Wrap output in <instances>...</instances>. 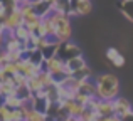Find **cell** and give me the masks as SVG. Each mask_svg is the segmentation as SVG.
Masks as SVG:
<instances>
[{
    "mask_svg": "<svg viewBox=\"0 0 133 121\" xmlns=\"http://www.w3.org/2000/svg\"><path fill=\"white\" fill-rule=\"evenodd\" d=\"M42 67L45 69V71H49L52 76H57V74L66 72V61L62 59L61 56H57V54H56V56L45 59V62H44Z\"/></svg>",
    "mask_w": 133,
    "mask_h": 121,
    "instance_id": "cell-5",
    "label": "cell"
},
{
    "mask_svg": "<svg viewBox=\"0 0 133 121\" xmlns=\"http://www.w3.org/2000/svg\"><path fill=\"white\" fill-rule=\"evenodd\" d=\"M68 2H71V0H68Z\"/></svg>",
    "mask_w": 133,
    "mask_h": 121,
    "instance_id": "cell-28",
    "label": "cell"
},
{
    "mask_svg": "<svg viewBox=\"0 0 133 121\" xmlns=\"http://www.w3.org/2000/svg\"><path fill=\"white\" fill-rule=\"evenodd\" d=\"M62 121H81V119H79V118H74V116H66Z\"/></svg>",
    "mask_w": 133,
    "mask_h": 121,
    "instance_id": "cell-25",
    "label": "cell"
},
{
    "mask_svg": "<svg viewBox=\"0 0 133 121\" xmlns=\"http://www.w3.org/2000/svg\"><path fill=\"white\" fill-rule=\"evenodd\" d=\"M113 104H115V115L120 116V118H127L128 115L133 113L131 103L127 98H123V96H118L116 99H113Z\"/></svg>",
    "mask_w": 133,
    "mask_h": 121,
    "instance_id": "cell-7",
    "label": "cell"
},
{
    "mask_svg": "<svg viewBox=\"0 0 133 121\" xmlns=\"http://www.w3.org/2000/svg\"><path fill=\"white\" fill-rule=\"evenodd\" d=\"M94 84H96V98L98 99H106V101H113L120 96V79L111 72H104V74H98L94 77Z\"/></svg>",
    "mask_w": 133,
    "mask_h": 121,
    "instance_id": "cell-1",
    "label": "cell"
},
{
    "mask_svg": "<svg viewBox=\"0 0 133 121\" xmlns=\"http://www.w3.org/2000/svg\"><path fill=\"white\" fill-rule=\"evenodd\" d=\"M74 99L79 103V104L86 106V104L91 101V99H93V96H88V94H84V92H79V91H78V92H76V96H74Z\"/></svg>",
    "mask_w": 133,
    "mask_h": 121,
    "instance_id": "cell-21",
    "label": "cell"
},
{
    "mask_svg": "<svg viewBox=\"0 0 133 121\" xmlns=\"http://www.w3.org/2000/svg\"><path fill=\"white\" fill-rule=\"evenodd\" d=\"M10 62V57H9V52H7L5 49H0V67H3V66H7Z\"/></svg>",
    "mask_w": 133,
    "mask_h": 121,
    "instance_id": "cell-23",
    "label": "cell"
},
{
    "mask_svg": "<svg viewBox=\"0 0 133 121\" xmlns=\"http://www.w3.org/2000/svg\"><path fill=\"white\" fill-rule=\"evenodd\" d=\"M57 56H61L64 61H69V59H72V57L83 56V54H81V49H79V47L76 46L74 42L68 40V42H62V44H59Z\"/></svg>",
    "mask_w": 133,
    "mask_h": 121,
    "instance_id": "cell-6",
    "label": "cell"
},
{
    "mask_svg": "<svg viewBox=\"0 0 133 121\" xmlns=\"http://www.w3.org/2000/svg\"><path fill=\"white\" fill-rule=\"evenodd\" d=\"M37 77H39V81H41V82H42V86H44V88H49V86L56 84V79H54V76H52L49 71H45L44 67L39 71Z\"/></svg>",
    "mask_w": 133,
    "mask_h": 121,
    "instance_id": "cell-15",
    "label": "cell"
},
{
    "mask_svg": "<svg viewBox=\"0 0 133 121\" xmlns=\"http://www.w3.org/2000/svg\"><path fill=\"white\" fill-rule=\"evenodd\" d=\"M30 3H32L36 13H37V15H41V17L49 15V12L52 10V5H49V3L44 2V0H30Z\"/></svg>",
    "mask_w": 133,
    "mask_h": 121,
    "instance_id": "cell-12",
    "label": "cell"
},
{
    "mask_svg": "<svg viewBox=\"0 0 133 121\" xmlns=\"http://www.w3.org/2000/svg\"><path fill=\"white\" fill-rule=\"evenodd\" d=\"M120 9H121V12L127 15V19H130L133 22V0H121Z\"/></svg>",
    "mask_w": 133,
    "mask_h": 121,
    "instance_id": "cell-20",
    "label": "cell"
},
{
    "mask_svg": "<svg viewBox=\"0 0 133 121\" xmlns=\"http://www.w3.org/2000/svg\"><path fill=\"white\" fill-rule=\"evenodd\" d=\"M86 66V61L83 56H78V57H72V59L66 61V72L68 74H74L76 71H79V69H83Z\"/></svg>",
    "mask_w": 133,
    "mask_h": 121,
    "instance_id": "cell-8",
    "label": "cell"
},
{
    "mask_svg": "<svg viewBox=\"0 0 133 121\" xmlns=\"http://www.w3.org/2000/svg\"><path fill=\"white\" fill-rule=\"evenodd\" d=\"M49 103H51V101H49L47 98H39V96L34 94V98L30 99V103H29V106L34 108V109H37V111H41V113H44V115H47Z\"/></svg>",
    "mask_w": 133,
    "mask_h": 121,
    "instance_id": "cell-11",
    "label": "cell"
},
{
    "mask_svg": "<svg viewBox=\"0 0 133 121\" xmlns=\"http://www.w3.org/2000/svg\"><path fill=\"white\" fill-rule=\"evenodd\" d=\"M96 113L99 116H113L115 115V104L113 101H106V99H99L96 106Z\"/></svg>",
    "mask_w": 133,
    "mask_h": 121,
    "instance_id": "cell-10",
    "label": "cell"
},
{
    "mask_svg": "<svg viewBox=\"0 0 133 121\" xmlns=\"http://www.w3.org/2000/svg\"><path fill=\"white\" fill-rule=\"evenodd\" d=\"M72 76H74L76 79H79V81H89V79L93 77V71H91V67H89L88 64H86L84 67L79 69V71H76Z\"/></svg>",
    "mask_w": 133,
    "mask_h": 121,
    "instance_id": "cell-16",
    "label": "cell"
},
{
    "mask_svg": "<svg viewBox=\"0 0 133 121\" xmlns=\"http://www.w3.org/2000/svg\"><path fill=\"white\" fill-rule=\"evenodd\" d=\"M2 103H3V104H7L9 108H12V109L20 108V106H24V104H25V101H24V99H20L19 96L15 94V92H14V94H9V96H3Z\"/></svg>",
    "mask_w": 133,
    "mask_h": 121,
    "instance_id": "cell-13",
    "label": "cell"
},
{
    "mask_svg": "<svg viewBox=\"0 0 133 121\" xmlns=\"http://www.w3.org/2000/svg\"><path fill=\"white\" fill-rule=\"evenodd\" d=\"M25 86L30 89V92H32V94H36L37 91H41V89L44 88V86H42V82L39 81V77H37V76H32V77H29V79H27V84H25Z\"/></svg>",
    "mask_w": 133,
    "mask_h": 121,
    "instance_id": "cell-19",
    "label": "cell"
},
{
    "mask_svg": "<svg viewBox=\"0 0 133 121\" xmlns=\"http://www.w3.org/2000/svg\"><path fill=\"white\" fill-rule=\"evenodd\" d=\"M12 79H14V84H15V88H17V86H25V84H27V77H25L24 74H20V72L14 74Z\"/></svg>",
    "mask_w": 133,
    "mask_h": 121,
    "instance_id": "cell-22",
    "label": "cell"
},
{
    "mask_svg": "<svg viewBox=\"0 0 133 121\" xmlns=\"http://www.w3.org/2000/svg\"><path fill=\"white\" fill-rule=\"evenodd\" d=\"M14 35H15L19 40L25 42V40H29V39H30V35H32V34H30V32H29V29H27V27L22 24V25H19L15 30H14Z\"/></svg>",
    "mask_w": 133,
    "mask_h": 121,
    "instance_id": "cell-17",
    "label": "cell"
},
{
    "mask_svg": "<svg viewBox=\"0 0 133 121\" xmlns=\"http://www.w3.org/2000/svg\"><path fill=\"white\" fill-rule=\"evenodd\" d=\"M123 121H133V113H131V115H128L127 118H123Z\"/></svg>",
    "mask_w": 133,
    "mask_h": 121,
    "instance_id": "cell-26",
    "label": "cell"
},
{
    "mask_svg": "<svg viewBox=\"0 0 133 121\" xmlns=\"http://www.w3.org/2000/svg\"><path fill=\"white\" fill-rule=\"evenodd\" d=\"M0 121H14V109L0 103Z\"/></svg>",
    "mask_w": 133,
    "mask_h": 121,
    "instance_id": "cell-18",
    "label": "cell"
},
{
    "mask_svg": "<svg viewBox=\"0 0 133 121\" xmlns=\"http://www.w3.org/2000/svg\"><path fill=\"white\" fill-rule=\"evenodd\" d=\"M59 104H61V108L66 111V115L68 116H74V118H79V116L83 115V111L86 109V106L79 104L74 98H64V99L59 101Z\"/></svg>",
    "mask_w": 133,
    "mask_h": 121,
    "instance_id": "cell-4",
    "label": "cell"
},
{
    "mask_svg": "<svg viewBox=\"0 0 133 121\" xmlns=\"http://www.w3.org/2000/svg\"><path fill=\"white\" fill-rule=\"evenodd\" d=\"M106 59L110 61L115 67H123L125 66V57L121 56V52L118 49H115V47H110V49L106 51Z\"/></svg>",
    "mask_w": 133,
    "mask_h": 121,
    "instance_id": "cell-9",
    "label": "cell"
},
{
    "mask_svg": "<svg viewBox=\"0 0 133 121\" xmlns=\"http://www.w3.org/2000/svg\"><path fill=\"white\" fill-rule=\"evenodd\" d=\"M0 69H2V67H0Z\"/></svg>",
    "mask_w": 133,
    "mask_h": 121,
    "instance_id": "cell-29",
    "label": "cell"
},
{
    "mask_svg": "<svg viewBox=\"0 0 133 121\" xmlns=\"http://www.w3.org/2000/svg\"><path fill=\"white\" fill-rule=\"evenodd\" d=\"M93 10V2L91 0H71L69 2V17H79V15H89Z\"/></svg>",
    "mask_w": 133,
    "mask_h": 121,
    "instance_id": "cell-3",
    "label": "cell"
},
{
    "mask_svg": "<svg viewBox=\"0 0 133 121\" xmlns=\"http://www.w3.org/2000/svg\"><path fill=\"white\" fill-rule=\"evenodd\" d=\"M44 2H47V3H49V5H52V7H54V3H56V2H57V0H44Z\"/></svg>",
    "mask_w": 133,
    "mask_h": 121,
    "instance_id": "cell-27",
    "label": "cell"
},
{
    "mask_svg": "<svg viewBox=\"0 0 133 121\" xmlns=\"http://www.w3.org/2000/svg\"><path fill=\"white\" fill-rule=\"evenodd\" d=\"M3 44H5V34L0 32V49L3 47Z\"/></svg>",
    "mask_w": 133,
    "mask_h": 121,
    "instance_id": "cell-24",
    "label": "cell"
},
{
    "mask_svg": "<svg viewBox=\"0 0 133 121\" xmlns=\"http://www.w3.org/2000/svg\"><path fill=\"white\" fill-rule=\"evenodd\" d=\"M47 119V115H44V113L37 111V109L34 108H27V113H25V118H24V121H45Z\"/></svg>",
    "mask_w": 133,
    "mask_h": 121,
    "instance_id": "cell-14",
    "label": "cell"
},
{
    "mask_svg": "<svg viewBox=\"0 0 133 121\" xmlns=\"http://www.w3.org/2000/svg\"><path fill=\"white\" fill-rule=\"evenodd\" d=\"M71 35H72L71 17L64 15V17H61V19L56 22V32H54V37H52V39L57 40L59 44H62V42L71 40Z\"/></svg>",
    "mask_w": 133,
    "mask_h": 121,
    "instance_id": "cell-2",
    "label": "cell"
}]
</instances>
